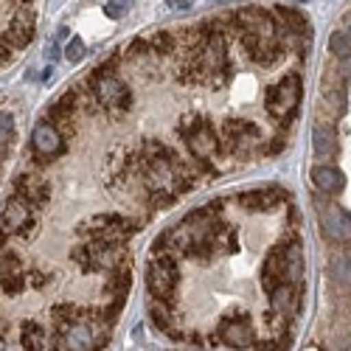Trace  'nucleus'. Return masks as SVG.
<instances>
[{"label":"nucleus","instance_id":"f257e3e1","mask_svg":"<svg viewBox=\"0 0 351 351\" xmlns=\"http://www.w3.org/2000/svg\"><path fill=\"white\" fill-rule=\"evenodd\" d=\"M178 284H180V270H178V261H174V253L155 256L152 265L146 267V287H149L152 298L171 304L174 292H178Z\"/></svg>","mask_w":351,"mask_h":351},{"label":"nucleus","instance_id":"f03ea898","mask_svg":"<svg viewBox=\"0 0 351 351\" xmlns=\"http://www.w3.org/2000/svg\"><path fill=\"white\" fill-rule=\"evenodd\" d=\"M298 101H301V76L298 73H287L278 84L267 87V93H265V107L278 121H289L298 110Z\"/></svg>","mask_w":351,"mask_h":351},{"label":"nucleus","instance_id":"7ed1b4c3","mask_svg":"<svg viewBox=\"0 0 351 351\" xmlns=\"http://www.w3.org/2000/svg\"><path fill=\"white\" fill-rule=\"evenodd\" d=\"M178 132L183 135V141L189 143V149L197 160H208L214 152H219V135L211 127V121L199 119V115H189L180 121Z\"/></svg>","mask_w":351,"mask_h":351},{"label":"nucleus","instance_id":"20e7f679","mask_svg":"<svg viewBox=\"0 0 351 351\" xmlns=\"http://www.w3.org/2000/svg\"><path fill=\"white\" fill-rule=\"evenodd\" d=\"M79 230L87 233V239H104V242H127L138 230V222L121 217V214H99L90 222L79 225Z\"/></svg>","mask_w":351,"mask_h":351},{"label":"nucleus","instance_id":"39448f33","mask_svg":"<svg viewBox=\"0 0 351 351\" xmlns=\"http://www.w3.org/2000/svg\"><path fill=\"white\" fill-rule=\"evenodd\" d=\"M87 84H90V90L96 93V101L101 107H110V110H130L132 107V90L121 79H115L112 73H90Z\"/></svg>","mask_w":351,"mask_h":351},{"label":"nucleus","instance_id":"423d86ee","mask_svg":"<svg viewBox=\"0 0 351 351\" xmlns=\"http://www.w3.org/2000/svg\"><path fill=\"white\" fill-rule=\"evenodd\" d=\"M258 143V127L245 119H230L222 124V138H219V149L230 155H250V146Z\"/></svg>","mask_w":351,"mask_h":351},{"label":"nucleus","instance_id":"0eeeda50","mask_svg":"<svg viewBox=\"0 0 351 351\" xmlns=\"http://www.w3.org/2000/svg\"><path fill=\"white\" fill-rule=\"evenodd\" d=\"M3 225H6V230H12V233H17V237L28 239L34 233V228H37L34 206H32V202H25L20 194L9 197L6 208H3Z\"/></svg>","mask_w":351,"mask_h":351},{"label":"nucleus","instance_id":"6e6552de","mask_svg":"<svg viewBox=\"0 0 351 351\" xmlns=\"http://www.w3.org/2000/svg\"><path fill=\"white\" fill-rule=\"evenodd\" d=\"M219 343L230 346V348H256V337H253V326H250V317H228L222 320V326L217 329Z\"/></svg>","mask_w":351,"mask_h":351},{"label":"nucleus","instance_id":"1a4fd4ad","mask_svg":"<svg viewBox=\"0 0 351 351\" xmlns=\"http://www.w3.org/2000/svg\"><path fill=\"white\" fill-rule=\"evenodd\" d=\"M320 230L324 237L343 245V242H351V214L337 208V206H329L320 211Z\"/></svg>","mask_w":351,"mask_h":351},{"label":"nucleus","instance_id":"9d476101","mask_svg":"<svg viewBox=\"0 0 351 351\" xmlns=\"http://www.w3.org/2000/svg\"><path fill=\"white\" fill-rule=\"evenodd\" d=\"M289 194L278 186H270V189H253V191H245L239 194V206L250 214H258V211H273L276 206H281V202L287 199Z\"/></svg>","mask_w":351,"mask_h":351},{"label":"nucleus","instance_id":"9b49d317","mask_svg":"<svg viewBox=\"0 0 351 351\" xmlns=\"http://www.w3.org/2000/svg\"><path fill=\"white\" fill-rule=\"evenodd\" d=\"M237 20L242 25V32H256L261 37H276V28H278V20L273 12H265L258 6H247L242 12H237Z\"/></svg>","mask_w":351,"mask_h":351},{"label":"nucleus","instance_id":"f8f14e48","mask_svg":"<svg viewBox=\"0 0 351 351\" xmlns=\"http://www.w3.org/2000/svg\"><path fill=\"white\" fill-rule=\"evenodd\" d=\"M32 149H34L37 155H43V158H51V155H56V152H62V149H65L62 132L56 130L51 121L37 124L34 132H32Z\"/></svg>","mask_w":351,"mask_h":351},{"label":"nucleus","instance_id":"ddd939ff","mask_svg":"<svg viewBox=\"0 0 351 351\" xmlns=\"http://www.w3.org/2000/svg\"><path fill=\"white\" fill-rule=\"evenodd\" d=\"M270 306H273V312H276V315H281L284 320H287L289 315H295V312L301 309L298 284H289V281L278 284V287L270 292Z\"/></svg>","mask_w":351,"mask_h":351},{"label":"nucleus","instance_id":"4468645a","mask_svg":"<svg viewBox=\"0 0 351 351\" xmlns=\"http://www.w3.org/2000/svg\"><path fill=\"white\" fill-rule=\"evenodd\" d=\"M284 281H287V276H284V245H278L267 253L265 265H261V287H265L267 295H270V292Z\"/></svg>","mask_w":351,"mask_h":351},{"label":"nucleus","instance_id":"2eb2a0df","mask_svg":"<svg viewBox=\"0 0 351 351\" xmlns=\"http://www.w3.org/2000/svg\"><path fill=\"white\" fill-rule=\"evenodd\" d=\"M312 183H315L317 191H324V194H340L346 189V174L337 166L320 163V166L312 169Z\"/></svg>","mask_w":351,"mask_h":351},{"label":"nucleus","instance_id":"dca6fc26","mask_svg":"<svg viewBox=\"0 0 351 351\" xmlns=\"http://www.w3.org/2000/svg\"><path fill=\"white\" fill-rule=\"evenodd\" d=\"M273 14L284 25V32H289L292 37H309L312 25H309V17L304 12L289 9V6H273Z\"/></svg>","mask_w":351,"mask_h":351},{"label":"nucleus","instance_id":"f3484780","mask_svg":"<svg viewBox=\"0 0 351 351\" xmlns=\"http://www.w3.org/2000/svg\"><path fill=\"white\" fill-rule=\"evenodd\" d=\"M3 34H6V40H9L14 48H25L28 43L34 40V14H28V12L14 14Z\"/></svg>","mask_w":351,"mask_h":351},{"label":"nucleus","instance_id":"a211bd4d","mask_svg":"<svg viewBox=\"0 0 351 351\" xmlns=\"http://www.w3.org/2000/svg\"><path fill=\"white\" fill-rule=\"evenodd\" d=\"M284 276L289 284H298L304 278V245L301 239H289L284 245Z\"/></svg>","mask_w":351,"mask_h":351},{"label":"nucleus","instance_id":"6ab92c4d","mask_svg":"<svg viewBox=\"0 0 351 351\" xmlns=\"http://www.w3.org/2000/svg\"><path fill=\"white\" fill-rule=\"evenodd\" d=\"M130 287H132V265H130V256H127L121 265H115L110 270V278L104 284V292H107L110 298H121V295H127V292H130Z\"/></svg>","mask_w":351,"mask_h":351},{"label":"nucleus","instance_id":"aec40b11","mask_svg":"<svg viewBox=\"0 0 351 351\" xmlns=\"http://www.w3.org/2000/svg\"><path fill=\"white\" fill-rule=\"evenodd\" d=\"M284 53V43L278 37H261V43L256 45V51L250 53V60L261 68H273Z\"/></svg>","mask_w":351,"mask_h":351},{"label":"nucleus","instance_id":"412c9836","mask_svg":"<svg viewBox=\"0 0 351 351\" xmlns=\"http://www.w3.org/2000/svg\"><path fill=\"white\" fill-rule=\"evenodd\" d=\"M17 194H20L25 202H32V206H37V208H43L45 202H48V197H51L48 186H45V183L32 180L28 174H20V178H17Z\"/></svg>","mask_w":351,"mask_h":351},{"label":"nucleus","instance_id":"4be33fe9","mask_svg":"<svg viewBox=\"0 0 351 351\" xmlns=\"http://www.w3.org/2000/svg\"><path fill=\"white\" fill-rule=\"evenodd\" d=\"M312 141H315V155L317 158H329L337 149V138H335V127L326 121H317L312 130Z\"/></svg>","mask_w":351,"mask_h":351},{"label":"nucleus","instance_id":"5701e85b","mask_svg":"<svg viewBox=\"0 0 351 351\" xmlns=\"http://www.w3.org/2000/svg\"><path fill=\"white\" fill-rule=\"evenodd\" d=\"M324 104L329 107V115H343L346 112V90L343 84L335 79V73L324 79Z\"/></svg>","mask_w":351,"mask_h":351},{"label":"nucleus","instance_id":"b1692460","mask_svg":"<svg viewBox=\"0 0 351 351\" xmlns=\"http://www.w3.org/2000/svg\"><path fill=\"white\" fill-rule=\"evenodd\" d=\"M166 306H171V304L155 298V301L149 304V317H152V324H155L163 335H169V337H174V340H180V332L174 329V315H171Z\"/></svg>","mask_w":351,"mask_h":351},{"label":"nucleus","instance_id":"393cba45","mask_svg":"<svg viewBox=\"0 0 351 351\" xmlns=\"http://www.w3.org/2000/svg\"><path fill=\"white\" fill-rule=\"evenodd\" d=\"M51 317H53V326H56V335H60L62 340H65V332L76 324V320H82V309L76 306V304H56L53 309H51Z\"/></svg>","mask_w":351,"mask_h":351},{"label":"nucleus","instance_id":"a878e982","mask_svg":"<svg viewBox=\"0 0 351 351\" xmlns=\"http://www.w3.org/2000/svg\"><path fill=\"white\" fill-rule=\"evenodd\" d=\"M329 276L337 289H351V253H340L329 261Z\"/></svg>","mask_w":351,"mask_h":351},{"label":"nucleus","instance_id":"bb28decb","mask_svg":"<svg viewBox=\"0 0 351 351\" xmlns=\"http://www.w3.org/2000/svg\"><path fill=\"white\" fill-rule=\"evenodd\" d=\"M65 343L68 348H93L96 340H93V329L87 320H76V324L65 332Z\"/></svg>","mask_w":351,"mask_h":351},{"label":"nucleus","instance_id":"cd10ccee","mask_svg":"<svg viewBox=\"0 0 351 351\" xmlns=\"http://www.w3.org/2000/svg\"><path fill=\"white\" fill-rule=\"evenodd\" d=\"M76 104H79V99H76V90H68L65 96H60L51 107H48V119L51 121H71V115H73V110H76Z\"/></svg>","mask_w":351,"mask_h":351},{"label":"nucleus","instance_id":"c85d7f7f","mask_svg":"<svg viewBox=\"0 0 351 351\" xmlns=\"http://www.w3.org/2000/svg\"><path fill=\"white\" fill-rule=\"evenodd\" d=\"M20 343H23V348H28V351H34V348H48V346H45V332H43V326L34 324V320H25V324H23Z\"/></svg>","mask_w":351,"mask_h":351},{"label":"nucleus","instance_id":"c756f323","mask_svg":"<svg viewBox=\"0 0 351 351\" xmlns=\"http://www.w3.org/2000/svg\"><path fill=\"white\" fill-rule=\"evenodd\" d=\"M146 40H149L152 53H158V56H169V53L178 51V37H174L171 32H155V34H149Z\"/></svg>","mask_w":351,"mask_h":351},{"label":"nucleus","instance_id":"7c9ffc66","mask_svg":"<svg viewBox=\"0 0 351 351\" xmlns=\"http://www.w3.org/2000/svg\"><path fill=\"white\" fill-rule=\"evenodd\" d=\"M14 132H17V127H14V115L0 112V158H6L9 146H12V141H14Z\"/></svg>","mask_w":351,"mask_h":351},{"label":"nucleus","instance_id":"2f4dec72","mask_svg":"<svg viewBox=\"0 0 351 351\" xmlns=\"http://www.w3.org/2000/svg\"><path fill=\"white\" fill-rule=\"evenodd\" d=\"M329 53H335L337 60H348L351 56V37L343 32V28L329 37Z\"/></svg>","mask_w":351,"mask_h":351},{"label":"nucleus","instance_id":"473e14b6","mask_svg":"<svg viewBox=\"0 0 351 351\" xmlns=\"http://www.w3.org/2000/svg\"><path fill=\"white\" fill-rule=\"evenodd\" d=\"M23 287H25V281H23V276H20L17 270H14V273H6V276H0V289H3L6 295H20Z\"/></svg>","mask_w":351,"mask_h":351},{"label":"nucleus","instance_id":"72a5a7b5","mask_svg":"<svg viewBox=\"0 0 351 351\" xmlns=\"http://www.w3.org/2000/svg\"><path fill=\"white\" fill-rule=\"evenodd\" d=\"M84 51H87L84 43H82L79 37H73V40L68 43V48H65V60H68V62H79L82 56H84Z\"/></svg>","mask_w":351,"mask_h":351},{"label":"nucleus","instance_id":"f704fd0d","mask_svg":"<svg viewBox=\"0 0 351 351\" xmlns=\"http://www.w3.org/2000/svg\"><path fill=\"white\" fill-rule=\"evenodd\" d=\"M130 3H132V0H107V6H104V12L112 17V20H119L127 9H130Z\"/></svg>","mask_w":351,"mask_h":351},{"label":"nucleus","instance_id":"c9c22d12","mask_svg":"<svg viewBox=\"0 0 351 351\" xmlns=\"http://www.w3.org/2000/svg\"><path fill=\"white\" fill-rule=\"evenodd\" d=\"M152 48H149V40H132L130 45H127V56H130V60H138V56H143V53H149Z\"/></svg>","mask_w":351,"mask_h":351},{"label":"nucleus","instance_id":"e433bc0d","mask_svg":"<svg viewBox=\"0 0 351 351\" xmlns=\"http://www.w3.org/2000/svg\"><path fill=\"white\" fill-rule=\"evenodd\" d=\"M12 51H14V45L6 40V34H0V62H9Z\"/></svg>","mask_w":351,"mask_h":351},{"label":"nucleus","instance_id":"4c0bfd02","mask_svg":"<svg viewBox=\"0 0 351 351\" xmlns=\"http://www.w3.org/2000/svg\"><path fill=\"white\" fill-rule=\"evenodd\" d=\"M284 146H287V143H284V138H273V141H270V146L265 149V155H278V152L284 149Z\"/></svg>","mask_w":351,"mask_h":351},{"label":"nucleus","instance_id":"58836bf2","mask_svg":"<svg viewBox=\"0 0 351 351\" xmlns=\"http://www.w3.org/2000/svg\"><path fill=\"white\" fill-rule=\"evenodd\" d=\"M32 284H34V287H45V284H48V278H45L43 273H32Z\"/></svg>","mask_w":351,"mask_h":351},{"label":"nucleus","instance_id":"ea45409f","mask_svg":"<svg viewBox=\"0 0 351 351\" xmlns=\"http://www.w3.org/2000/svg\"><path fill=\"white\" fill-rule=\"evenodd\" d=\"M343 32L351 37V12H346V14H343Z\"/></svg>","mask_w":351,"mask_h":351},{"label":"nucleus","instance_id":"a19ab883","mask_svg":"<svg viewBox=\"0 0 351 351\" xmlns=\"http://www.w3.org/2000/svg\"><path fill=\"white\" fill-rule=\"evenodd\" d=\"M6 239H9V233H6V225H3V222H0V250H3V247H6Z\"/></svg>","mask_w":351,"mask_h":351},{"label":"nucleus","instance_id":"79ce46f5","mask_svg":"<svg viewBox=\"0 0 351 351\" xmlns=\"http://www.w3.org/2000/svg\"><path fill=\"white\" fill-rule=\"evenodd\" d=\"M340 62H346V65H343V76L348 79V76H351V56H348V60H340Z\"/></svg>","mask_w":351,"mask_h":351},{"label":"nucleus","instance_id":"37998d69","mask_svg":"<svg viewBox=\"0 0 351 351\" xmlns=\"http://www.w3.org/2000/svg\"><path fill=\"white\" fill-rule=\"evenodd\" d=\"M17 3H32V0H17Z\"/></svg>","mask_w":351,"mask_h":351}]
</instances>
